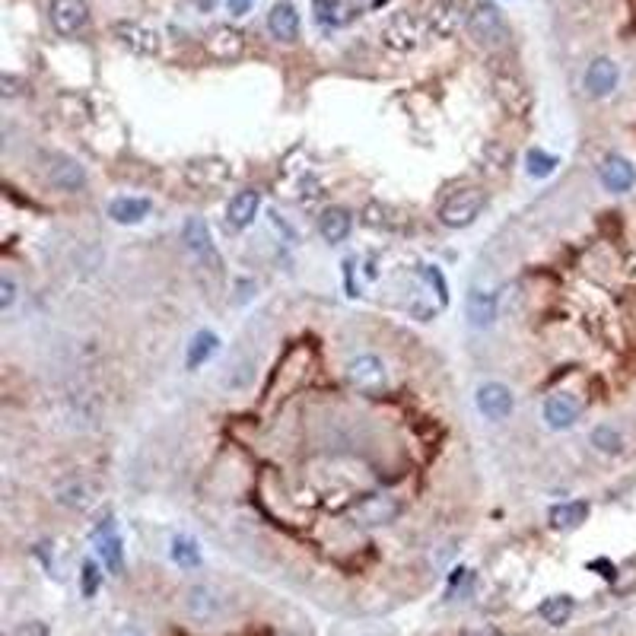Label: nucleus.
Wrapping results in <instances>:
<instances>
[{
  "label": "nucleus",
  "mask_w": 636,
  "mask_h": 636,
  "mask_svg": "<svg viewBox=\"0 0 636 636\" xmlns=\"http://www.w3.org/2000/svg\"><path fill=\"white\" fill-rule=\"evenodd\" d=\"M229 611V598L213 583H194L185 592V614L198 623H213Z\"/></svg>",
  "instance_id": "1"
},
{
  "label": "nucleus",
  "mask_w": 636,
  "mask_h": 636,
  "mask_svg": "<svg viewBox=\"0 0 636 636\" xmlns=\"http://www.w3.org/2000/svg\"><path fill=\"white\" fill-rule=\"evenodd\" d=\"M468 33L477 45L484 48H500L510 42V26H506L503 14L493 4H477L468 14Z\"/></svg>",
  "instance_id": "2"
},
{
  "label": "nucleus",
  "mask_w": 636,
  "mask_h": 636,
  "mask_svg": "<svg viewBox=\"0 0 636 636\" xmlns=\"http://www.w3.org/2000/svg\"><path fill=\"white\" fill-rule=\"evenodd\" d=\"M401 500L391 497V493H366L363 500H357L351 510V519L363 528H382V525L398 522L401 516Z\"/></svg>",
  "instance_id": "3"
},
{
  "label": "nucleus",
  "mask_w": 636,
  "mask_h": 636,
  "mask_svg": "<svg viewBox=\"0 0 636 636\" xmlns=\"http://www.w3.org/2000/svg\"><path fill=\"white\" fill-rule=\"evenodd\" d=\"M484 204H487V194L481 192V188H462V192H455L443 204L439 220H443L449 229H464V226H471L477 217H481Z\"/></svg>",
  "instance_id": "4"
},
{
  "label": "nucleus",
  "mask_w": 636,
  "mask_h": 636,
  "mask_svg": "<svg viewBox=\"0 0 636 636\" xmlns=\"http://www.w3.org/2000/svg\"><path fill=\"white\" fill-rule=\"evenodd\" d=\"M351 388H357L360 395H379V391L388 385V369L379 357L372 353H363V357H353L344 369Z\"/></svg>",
  "instance_id": "5"
},
{
  "label": "nucleus",
  "mask_w": 636,
  "mask_h": 636,
  "mask_svg": "<svg viewBox=\"0 0 636 636\" xmlns=\"http://www.w3.org/2000/svg\"><path fill=\"white\" fill-rule=\"evenodd\" d=\"M48 20H51L54 33H58L61 39H77V35H83L89 26L87 0H51Z\"/></svg>",
  "instance_id": "6"
},
{
  "label": "nucleus",
  "mask_w": 636,
  "mask_h": 636,
  "mask_svg": "<svg viewBox=\"0 0 636 636\" xmlns=\"http://www.w3.org/2000/svg\"><path fill=\"white\" fill-rule=\"evenodd\" d=\"M45 179L51 188H58V192H67V194H77L87 188V169H83V163L73 156H64V153H54V156L45 159Z\"/></svg>",
  "instance_id": "7"
},
{
  "label": "nucleus",
  "mask_w": 636,
  "mask_h": 636,
  "mask_svg": "<svg viewBox=\"0 0 636 636\" xmlns=\"http://www.w3.org/2000/svg\"><path fill=\"white\" fill-rule=\"evenodd\" d=\"M424 42V23L411 14H395L382 26V45L391 51H414Z\"/></svg>",
  "instance_id": "8"
},
{
  "label": "nucleus",
  "mask_w": 636,
  "mask_h": 636,
  "mask_svg": "<svg viewBox=\"0 0 636 636\" xmlns=\"http://www.w3.org/2000/svg\"><path fill=\"white\" fill-rule=\"evenodd\" d=\"M182 238H185L188 252H192L194 258L201 261V265L210 267V271H217V267H220V252H217V246H213L210 226H207L204 220H201V217H188L185 226H182Z\"/></svg>",
  "instance_id": "9"
},
{
  "label": "nucleus",
  "mask_w": 636,
  "mask_h": 636,
  "mask_svg": "<svg viewBox=\"0 0 636 636\" xmlns=\"http://www.w3.org/2000/svg\"><path fill=\"white\" fill-rule=\"evenodd\" d=\"M477 411L484 414L487 420H506L516 411V395L506 388L503 382H484L474 395Z\"/></svg>",
  "instance_id": "10"
},
{
  "label": "nucleus",
  "mask_w": 636,
  "mask_h": 636,
  "mask_svg": "<svg viewBox=\"0 0 636 636\" xmlns=\"http://www.w3.org/2000/svg\"><path fill=\"white\" fill-rule=\"evenodd\" d=\"M541 414L550 430H570L579 420V414H583V405H579V398L570 395V391H556V395H550L547 401H544Z\"/></svg>",
  "instance_id": "11"
},
{
  "label": "nucleus",
  "mask_w": 636,
  "mask_h": 636,
  "mask_svg": "<svg viewBox=\"0 0 636 636\" xmlns=\"http://www.w3.org/2000/svg\"><path fill=\"white\" fill-rule=\"evenodd\" d=\"M617 83H621V67H617L611 58H595L589 67H585L583 87L592 99H604V96H611L617 89Z\"/></svg>",
  "instance_id": "12"
},
{
  "label": "nucleus",
  "mask_w": 636,
  "mask_h": 636,
  "mask_svg": "<svg viewBox=\"0 0 636 636\" xmlns=\"http://www.w3.org/2000/svg\"><path fill=\"white\" fill-rule=\"evenodd\" d=\"M598 179H602V185L608 188V192L627 194L630 188L636 185V169H633V163H630V159L611 153V156L602 159V166H598Z\"/></svg>",
  "instance_id": "13"
},
{
  "label": "nucleus",
  "mask_w": 636,
  "mask_h": 636,
  "mask_svg": "<svg viewBox=\"0 0 636 636\" xmlns=\"http://www.w3.org/2000/svg\"><path fill=\"white\" fill-rule=\"evenodd\" d=\"M112 33H115V39H118L121 45H125L127 51H134V54H144V58H150V54L159 51V35L153 33V29L134 23V20L115 23Z\"/></svg>",
  "instance_id": "14"
},
{
  "label": "nucleus",
  "mask_w": 636,
  "mask_h": 636,
  "mask_svg": "<svg viewBox=\"0 0 636 636\" xmlns=\"http://www.w3.org/2000/svg\"><path fill=\"white\" fill-rule=\"evenodd\" d=\"M493 96H497L500 106H503L510 115H516V118L528 115V108H531V93L525 89L522 80H516V77H510V73H503V77L493 80Z\"/></svg>",
  "instance_id": "15"
},
{
  "label": "nucleus",
  "mask_w": 636,
  "mask_h": 636,
  "mask_svg": "<svg viewBox=\"0 0 636 636\" xmlns=\"http://www.w3.org/2000/svg\"><path fill=\"white\" fill-rule=\"evenodd\" d=\"M204 51L210 54L213 61H236L238 54L246 51V39H242V33L232 26H217L207 33L204 39Z\"/></svg>",
  "instance_id": "16"
},
{
  "label": "nucleus",
  "mask_w": 636,
  "mask_h": 636,
  "mask_svg": "<svg viewBox=\"0 0 636 636\" xmlns=\"http://www.w3.org/2000/svg\"><path fill=\"white\" fill-rule=\"evenodd\" d=\"M267 33L274 35L284 45H293L299 39V10L293 7L290 0H277L267 14Z\"/></svg>",
  "instance_id": "17"
},
{
  "label": "nucleus",
  "mask_w": 636,
  "mask_h": 636,
  "mask_svg": "<svg viewBox=\"0 0 636 636\" xmlns=\"http://www.w3.org/2000/svg\"><path fill=\"white\" fill-rule=\"evenodd\" d=\"M93 500H96V487L80 474L64 477V481L54 487V503L67 506V510H89Z\"/></svg>",
  "instance_id": "18"
},
{
  "label": "nucleus",
  "mask_w": 636,
  "mask_h": 636,
  "mask_svg": "<svg viewBox=\"0 0 636 636\" xmlns=\"http://www.w3.org/2000/svg\"><path fill=\"white\" fill-rule=\"evenodd\" d=\"M458 23H462V10L452 0H433L426 10V29L436 39H452L458 33Z\"/></svg>",
  "instance_id": "19"
},
{
  "label": "nucleus",
  "mask_w": 636,
  "mask_h": 636,
  "mask_svg": "<svg viewBox=\"0 0 636 636\" xmlns=\"http://www.w3.org/2000/svg\"><path fill=\"white\" fill-rule=\"evenodd\" d=\"M464 312H468L471 328H477V332L491 328L493 318H497V293L481 290V286H471L468 303H464Z\"/></svg>",
  "instance_id": "20"
},
{
  "label": "nucleus",
  "mask_w": 636,
  "mask_h": 636,
  "mask_svg": "<svg viewBox=\"0 0 636 636\" xmlns=\"http://www.w3.org/2000/svg\"><path fill=\"white\" fill-rule=\"evenodd\" d=\"M258 207H261V194L255 192V188L232 194L229 204H226V223H229L232 229H246L255 220V213H258Z\"/></svg>",
  "instance_id": "21"
},
{
  "label": "nucleus",
  "mask_w": 636,
  "mask_h": 636,
  "mask_svg": "<svg viewBox=\"0 0 636 636\" xmlns=\"http://www.w3.org/2000/svg\"><path fill=\"white\" fill-rule=\"evenodd\" d=\"M185 175H188L192 185H204V188L223 185V182L229 179V163H226V159H217V156L194 159V163H188Z\"/></svg>",
  "instance_id": "22"
},
{
  "label": "nucleus",
  "mask_w": 636,
  "mask_h": 636,
  "mask_svg": "<svg viewBox=\"0 0 636 636\" xmlns=\"http://www.w3.org/2000/svg\"><path fill=\"white\" fill-rule=\"evenodd\" d=\"M351 229H353V217L344 207H328V210L318 217V236L325 238V242H332V246L344 242V238L351 236Z\"/></svg>",
  "instance_id": "23"
},
{
  "label": "nucleus",
  "mask_w": 636,
  "mask_h": 636,
  "mask_svg": "<svg viewBox=\"0 0 636 636\" xmlns=\"http://www.w3.org/2000/svg\"><path fill=\"white\" fill-rule=\"evenodd\" d=\"M585 516H589V503H583V500H573V503H556L554 510H550L547 522L554 531H573L579 528V525L585 522Z\"/></svg>",
  "instance_id": "24"
},
{
  "label": "nucleus",
  "mask_w": 636,
  "mask_h": 636,
  "mask_svg": "<svg viewBox=\"0 0 636 636\" xmlns=\"http://www.w3.org/2000/svg\"><path fill=\"white\" fill-rule=\"evenodd\" d=\"M477 163H481V173L491 175V179H497V175H503L506 169H510L512 153H510V146L500 144V140H487L484 150H481V156H477Z\"/></svg>",
  "instance_id": "25"
},
{
  "label": "nucleus",
  "mask_w": 636,
  "mask_h": 636,
  "mask_svg": "<svg viewBox=\"0 0 636 636\" xmlns=\"http://www.w3.org/2000/svg\"><path fill=\"white\" fill-rule=\"evenodd\" d=\"M146 213H150V201L146 198H115L112 204H108V217L121 226L140 223Z\"/></svg>",
  "instance_id": "26"
},
{
  "label": "nucleus",
  "mask_w": 636,
  "mask_h": 636,
  "mask_svg": "<svg viewBox=\"0 0 636 636\" xmlns=\"http://www.w3.org/2000/svg\"><path fill=\"white\" fill-rule=\"evenodd\" d=\"M538 614H541V621L550 623V627H560V623H566L573 617V598L570 595L544 598V602L538 604Z\"/></svg>",
  "instance_id": "27"
},
{
  "label": "nucleus",
  "mask_w": 636,
  "mask_h": 636,
  "mask_svg": "<svg viewBox=\"0 0 636 636\" xmlns=\"http://www.w3.org/2000/svg\"><path fill=\"white\" fill-rule=\"evenodd\" d=\"M217 347H220V338L213 332H198L192 338V344H188V369H198V366H204L207 360L217 353Z\"/></svg>",
  "instance_id": "28"
},
{
  "label": "nucleus",
  "mask_w": 636,
  "mask_h": 636,
  "mask_svg": "<svg viewBox=\"0 0 636 636\" xmlns=\"http://www.w3.org/2000/svg\"><path fill=\"white\" fill-rule=\"evenodd\" d=\"M589 443H592V449L602 452V455H621L623 445H627L623 443V433L617 430V426H611V424L595 426L592 436H589Z\"/></svg>",
  "instance_id": "29"
},
{
  "label": "nucleus",
  "mask_w": 636,
  "mask_h": 636,
  "mask_svg": "<svg viewBox=\"0 0 636 636\" xmlns=\"http://www.w3.org/2000/svg\"><path fill=\"white\" fill-rule=\"evenodd\" d=\"M99 556H102V564H106V570L112 573V576H121V570H125V547H121L118 535H102L99 538Z\"/></svg>",
  "instance_id": "30"
},
{
  "label": "nucleus",
  "mask_w": 636,
  "mask_h": 636,
  "mask_svg": "<svg viewBox=\"0 0 636 636\" xmlns=\"http://www.w3.org/2000/svg\"><path fill=\"white\" fill-rule=\"evenodd\" d=\"M556 166H560V159H556L554 153L528 150V156H525V169H528L531 179H547Z\"/></svg>",
  "instance_id": "31"
},
{
  "label": "nucleus",
  "mask_w": 636,
  "mask_h": 636,
  "mask_svg": "<svg viewBox=\"0 0 636 636\" xmlns=\"http://www.w3.org/2000/svg\"><path fill=\"white\" fill-rule=\"evenodd\" d=\"M611 592H614L617 598L633 595V592H636V560L623 564L621 570L614 573V579H611Z\"/></svg>",
  "instance_id": "32"
},
{
  "label": "nucleus",
  "mask_w": 636,
  "mask_h": 636,
  "mask_svg": "<svg viewBox=\"0 0 636 636\" xmlns=\"http://www.w3.org/2000/svg\"><path fill=\"white\" fill-rule=\"evenodd\" d=\"M252 379H255V363L252 360H238V363L223 376V385L226 388H248Z\"/></svg>",
  "instance_id": "33"
},
{
  "label": "nucleus",
  "mask_w": 636,
  "mask_h": 636,
  "mask_svg": "<svg viewBox=\"0 0 636 636\" xmlns=\"http://www.w3.org/2000/svg\"><path fill=\"white\" fill-rule=\"evenodd\" d=\"M173 560L179 566H198L201 564V550L192 538H175L173 541Z\"/></svg>",
  "instance_id": "34"
},
{
  "label": "nucleus",
  "mask_w": 636,
  "mask_h": 636,
  "mask_svg": "<svg viewBox=\"0 0 636 636\" xmlns=\"http://www.w3.org/2000/svg\"><path fill=\"white\" fill-rule=\"evenodd\" d=\"M363 223L372 226V229H395V220H391V210L388 207H382L379 201H372V204H366L363 210Z\"/></svg>",
  "instance_id": "35"
},
{
  "label": "nucleus",
  "mask_w": 636,
  "mask_h": 636,
  "mask_svg": "<svg viewBox=\"0 0 636 636\" xmlns=\"http://www.w3.org/2000/svg\"><path fill=\"white\" fill-rule=\"evenodd\" d=\"M80 583H83V595H87V598H93L96 592H99L102 573H99V566H96L93 560H87V564H83V573H80Z\"/></svg>",
  "instance_id": "36"
},
{
  "label": "nucleus",
  "mask_w": 636,
  "mask_h": 636,
  "mask_svg": "<svg viewBox=\"0 0 636 636\" xmlns=\"http://www.w3.org/2000/svg\"><path fill=\"white\" fill-rule=\"evenodd\" d=\"M16 293H20V290H16V280L10 277L7 271H4V274H0V309H10V305L16 303Z\"/></svg>",
  "instance_id": "37"
},
{
  "label": "nucleus",
  "mask_w": 636,
  "mask_h": 636,
  "mask_svg": "<svg viewBox=\"0 0 636 636\" xmlns=\"http://www.w3.org/2000/svg\"><path fill=\"white\" fill-rule=\"evenodd\" d=\"M23 89H26V83H23L20 77H14V73H4V77H0V93H4V99H14Z\"/></svg>",
  "instance_id": "38"
},
{
  "label": "nucleus",
  "mask_w": 636,
  "mask_h": 636,
  "mask_svg": "<svg viewBox=\"0 0 636 636\" xmlns=\"http://www.w3.org/2000/svg\"><path fill=\"white\" fill-rule=\"evenodd\" d=\"M424 277L430 280V284H436V290H439V299H449V293H445V280H443V274L436 271V267H424Z\"/></svg>",
  "instance_id": "39"
},
{
  "label": "nucleus",
  "mask_w": 636,
  "mask_h": 636,
  "mask_svg": "<svg viewBox=\"0 0 636 636\" xmlns=\"http://www.w3.org/2000/svg\"><path fill=\"white\" fill-rule=\"evenodd\" d=\"M255 0H226V7H229L232 16H246L248 10H252Z\"/></svg>",
  "instance_id": "40"
},
{
  "label": "nucleus",
  "mask_w": 636,
  "mask_h": 636,
  "mask_svg": "<svg viewBox=\"0 0 636 636\" xmlns=\"http://www.w3.org/2000/svg\"><path fill=\"white\" fill-rule=\"evenodd\" d=\"M16 636H45V627H42L39 621H33V623H26V627L16 630Z\"/></svg>",
  "instance_id": "41"
},
{
  "label": "nucleus",
  "mask_w": 636,
  "mask_h": 636,
  "mask_svg": "<svg viewBox=\"0 0 636 636\" xmlns=\"http://www.w3.org/2000/svg\"><path fill=\"white\" fill-rule=\"evenodd\" d=\"M462 636H503L497 627H471V630H464Z\"/></svg>",
  "instance_id": "42"
},
{
  "label": "nucleus",
  "mask_w": 636,
  "mask_h": 636,
  "mask_svg": "<svg viewBox=\"0 0 636 636\" xmlns=\"http://www.w3.org/2000/svg\"><path fill=\"white\" fill-rule=\"evenodd\" d=\"M115 636H146V633H144V630H140V627H121Z\"/></svg>",
  "instance_id": "43"
}]
</instances>
